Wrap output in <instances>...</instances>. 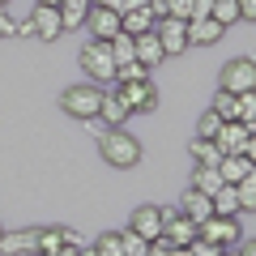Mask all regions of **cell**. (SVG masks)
Returning <instances> with one entry per match:
<instances>
[{"mask_svg": "<svg viewBox=\"0 0 256 256\" xmlns=\"http://www.w3.org/2000/svg\"><path fill=\"white\" fill-rule=\"evenodd\" d=\"M98 154H102V162H111L116 171H128V166L141 162V141L132 137V132H124V128H107L98 137Z\"/></svg>", "mask_w": 256, "mask_h": 256, "instance_id": "6da1fadb", "label": "cell"}, {"mask_svg": "<svg viewBox=\"0 0 256 256\" xmlns=\"http://www.w3.org/2000/svg\"><path fill=\"white\" fill-rule=\"evenodd\" d=\"M82 73H86V82H94V86H116V56H111V43H102V38H90V43L82 47Z\"/></svg>", "mask_w": 256, "mask_h": 256, "instance_id": "7a4b0ae2", "label": "cell"}, {"mask_svg": "<svg viewBox=\"0 0 256 256\" xmlns=\"http://www.w3.org/2000/svg\"><path fill=\"white\" fill-rule=\"evenodd\" d=\"M18 34H22V38H38V43H56V38L64 34L60 9H43V4H34L30 18L18 22Z\"/></svg>", "mask_w": 256, "mask_h": 256, "instance_id": "3957f363", "label": "cell"}, {"mask_svg": "<svg viewBox=\"0 0 256 256\" xmlns=\"http://www.w3.org/2000/svg\"><path fill=\"white\" fill-rule=\"evenodd\" d=\"M60 107L68 111V116H77V120H94L98 107H102V86H94V82L68 86V90L60 94Z\"/></svg>", "mask_w": 256, "mask_h": 256, "instance_id": "277c9868", "label": "cell"}, {"mask_svg": "<svg viewBox=\"0 0 256 256\" xmlns=\"http://www.w3.org/2000/svg\"><path fill=\"white\" fill-rule=\"evenodd\" d=\"M218 82H222V90H226V94L256 90V60H252V56H235V60H226Z\"/></svg>", "mask_w": 256, "mask_h": 256, "instance_id": "5b68a950", "label": "cell"}, {"mask_svg": "<svg viewBox=\"0 0 256 256\" xmlns=\"http://www.w3.org/2000/svg\"><path fill=\"white\" fill-rule=\"evenodd\" d=\"M196 235L214 248H239V218H218L214 214V218H205L196 226Z\"/></svg>", "mask_w": 256, "mask_h": 256, "instance_id": "8992f818", "label": "cell"}, {"mask_svg": "<svg viewBox=\"0 0 256 256\" xmlns=\"http://www.w3.org/2000/svg\"><path fill=\"white\" fill-rule=\"evenodd\" d=\"M116 94L124 98V107H128V111H137V116L158 111V90H154V82H128V86H116Z\"/></svg>", "mask_w": 256, "mask_h": 256, "instance_id": "52a82bcc", "label": "cell"}, {"mask_svg": "<svg viewBox=\"0 0 256 256\" xmlns=\"http://www.w3.org/2000/svg\"><path fill=\"white\" fill-rule=\"evenodd\" d=\"M154 34H158V43H162L166 56H184L188 52V22L162 18V22H154Z\"/></svg>", "mask_w": 256, "mask_h": 256, "instance_id": "ba28073f", "label": "cell"}, {"mask_svg": "<svg viewBox=\"0 0 256 256\" xmlns=\"http://www.w3.org/2000/svg\"><path fill=\"white\" fill-rule=\"evenodd\" d=\"M162 239L171 248H188L192 239H196V222L184 218L180 210H162Z\"/></svg>", "mask_w": 256, "mask_h": 256, "instance_id": "9c48e42d", "label": "cell"}, {"mask_svg": "<svg viewBox=\"0 0 256 256\" xmlns=\"http://www.w3.org/2000/svg\"><path fill=\"white\" fill-rule=\"evenodd\" d=\"M128 230H132V235H141L146 244L162 239V210H158V205H137V210H132V218H128Z\"/></svg>", "mask_w": 256, "mask_h": 256, "instance_id": "30bf717a", "label": "cell"}, {"mask_svg": "<svg viewBox=\"0 0 256 256\" xmlns=\"http://www.w3.org/2000/svg\"><path fill=\"white\" fill-rule=\"evenodd\" d=\"M248 137H252V132H248L244 120H226V124L218 128L214 146H218V154H222V158H226V154H244V150H248Z\"/></svg>", "mask_w": 256, "mask_h": 256, "instance_id": "8fae6325", "label": "cell"}, {"mask_svg": "<svg viewBox=\"0 0 256 256\" xmlns=\"http://www.w3.org/2000/svg\"><path fill=\"white\" fill-rule=\"evenodd\" d=\"M38 252V230H4L0 235V256H34Z\"/></svg>", "mask_w": 256, "mask_h": 256, "instance_id": "7c38bea8", "label": "cell"}, {"mask_svg": "<svg viewBox=\"0 0 256 256\" xmlns=\"http://www.w3.org/2000/svg\"><path fill=\"white\" fill-rule=\"evenodd\" d=\"M222 34H226V26L214 22V18H192L188 22V47H210V43H218Z\"/></svg>", "mask_w": 256, "mask_h": 256, "instance_id": "4fadbf2b", "label": "cell"}, {"mask_svg": "<svg viewBox=\"0 0 256 256\" xmlns=\"http://www.w3.org/2000/svg\"><path fill=\"white\" fill-rule=\"evenodd\" d=\"M86 26H90L94 38L111 43V38L120 34V13H116V9H94V4H90V18H86Z\"/></svg>", "mask_w": 256, "mask_h": 256, "instance_id": "5bb4252c", "label": "cell"}, {"mask_svg": "<svg viewBox=\"0 0 256 256\" xmlns=\"http://www.w3.org/2000/svg\"><path fill=\"white\" fill-rule=\"evenodd\" d=\"M180 214H184V218H192L196 226H201L205 218H214V201L205 196V192L188 188V192H184V201H180Z\"/></svg>", "mask_w": 256, "mask_h": 256, "instance_id": "9a60e30c", "label": "cell"}, {"mask_svg": "<svg viewBox=\"0 0 256 256\" xmlns=\"http://www.w3.org/2000/svg\"><path fill=\"white\" fill-rule=\"evenodd\" d=\"M98 116L107 120V128H124V120L132 116V111L124 107V98L116 94V86H107V90H102V107H98Z\"/></svg>", "mask_w": 256, "mask_h": 256, "instance_id": "2e32d148", "label": "cell"}, {"mask_svg": "<svg viewBox=\"0 0 256 256\" xmlns=\"http://www.w3.org/2000/svg\"><path fill=\"white\" fill-rule=\"evenodd\" d=\"M252 171H256V166L248 162L244 154H226V158L218 162V175H222V184H239V180H248Z\"/></svg>", "mask_w": 256, "mask_h": 256, "instance_id": "e0dca14e", "label": "cell"}, {"mask_svg": "<svg viewBox=\"0 0 256 256\" xmlns=\"http://www.w3.org/2000/svg\"><path fill=\"white\" fill-rule=\"evenodd\" d=\"M210 201H214V214H218V218H239V192H235V184H222Z\"/></svg>", "mask_w": 256, "mask_h": 256, "instance_id": "ac0fdd59", "label": "cell"}, {"mask_svg": "<svg viewBox=\"0 0 256 256\" xmlns=\"http://www.w3.org/2000/svg\"><path fill=\"white\" fill-rule=\"evenodd\" d=\"M120 30H124V34H132V38L150 34V30H154V13H150V9H137V13H120Z\"/></svg>", "mask_w": 256, "mask_h": 256, "instance_id": "d6986e66", "label": "cell"}, {"mask_svg": "<svg viewBox=\"0 0 256 256\" xmlns=\"http://www.w3.org/2000/svg\"><path fill=\"white\" fill-rule=\"evenodd\" d=\"M137 60L146 64V68H154V64H162V60H166V52H162V43H158V34H154V30L137 38Z\"/></svg>", "mask_w": 256, "mask_h": 256, "instance_id": "ffe728a7", "label": "cell"}, {"mask_svg": "<svg viewBox=\"0 0 256 256\" xmlns=\"http://www.w3.org/2000/svg\"><path fill=\"white\" fill-rule=\"evenodd\" d=\"M188 154L196 158V166H218V162H222L218 146H214L210 137H192V141H188Z\"/></svg>", "mask_w": 256, "mask_h": 256, "instance_id": "44dd1931", "label": "cell"}, {"mask_svg": "<svg viewBox=\"0 0 256 256\" xmlns=\"http://www.w3.org/2000/svg\"><path fill=\"white\" fill-rule=\"evenodd\" d=\"M86 18H90V0H64V4H60V22H64V30L86 26Z\"/></svg>", "mask_w": 256, "mask_h": 256, "instance_id": "7402d4cb", "label": "cell"}, {"mask_svg": "<svg viewBox=\"0 0 256 256\" xmlns=\"http://www.w3.org/2000/svg\"><path fill=\"white\" fill-rule=\"evenodd\" d=\"M188 188H196V192H205V196H214V192L222 188L218 166H192V184H188Z\"/></svg>", "mask_w": 256, "mask_h": 256, "instance_id": "603a6c76", "label": "cell"}, {"mask_svg": "<svg viewBox=\"0 0 256 256\" xmlns=\"http://www.w3.org/2000/svg\"><path fill=\"white\" fill-rule=\"evenodd\" d=\"M111 56H116V68H120V64H128V60H137V38L120 30V34L111 38Z\"/></svg>", "mask_w": 256, "mask_h": 256, "instance_id": "cb8c5ba5", "label": "cell"}, {"mask_svg": "<svg viewBox=\"0 0 256 256\" xmlns=\"http://www.w3.org/2000/svg\"><path fill=\"white\" fill-rule=\"evenodd\" d=\"M235 192H239V214H256V171L248 180H239Z\"/></svg>", "mask_w": 256, "mask_h": 256, "instance_id": "d4e9b609", "label": "cell"}, {"mask_svg": "<svg viewBox=\"0 0 256 256\" xmlns=\"http://www.w3.org/2000/svg\"><path fill=\"white\" fill-rule=\"evenodd\" d=\"M128 82H150V68L141 60H128L116 68V86H128Z\"/></svg>", "mask_w": 256, "mask_h": 256, "instance_id": "484cf974", "label": "cell"}, {"mask_svg": "<svg viewBox=\"0 0 256 256\" xmlns=\"http://www.w3.org/2000/svg\"><path fill=\"white\" fill-rule=\"evenodd\" d=\"M214 22L235 26V22H239V0H214Z\"/></svg>", "mask_w": 256, "mask_h": 256, "instance_id": "4316f807", "label": "cell"}, {"mask_svg": "<svg viewBox=\"0 0 256 256\" xmlns=\"http://www.w3.org/2000/svg\"><path fill=\"white\" fill-rule=\"evenodd\" d=\"M210 111H218L222 120H239V102H235V94H226V90H218V98H214Z\"/></svg>", "mask_w": 256, "mask_h": 256, "instance_id": "83f0119b", "label": "cell"}, {"mask_svg": "<svg viewBox=\"0 0 256 256\" xmlns=\"http://www.w3.org/2000/svg\"><path fill=\"white\" fill-rule=\"evenodd\" d=\"M120 248H124V256H146L150 244L141 235H132V230H120Z\"/></svg>", "mask_w": 256, "mask_h": 256, "instance_id": "f1b7e54d", "label": "cell"}, {"mask_svg": "<svg viewBox=\"0 0 256 256\" xmlns=\"http://www.w3.org/2000/svg\"><path fill=\"white\" fill-rule=\"evenodd\" d=\"M222 124H226V120H222L218 111H205V116H201V124H196V137H210V141H214Z\"/></svg>", "mask_w": 256, "mask_h": 256, "instance_id": "f546056e", "label": "cell"}, {"mask_svg": "<svg viewBox=\"0 0 256 256\" xmlns=\"http://www.w3.org/2000/svg\"><path fill=\"white\" fill-rule=\"evenodd\" d=\"M235 102H239V120H244V124H256V90L235 94Z\"/></svg>", "mask_w": 256, "mask_h": 256, "instance_id": "4dcf8cb0", "label": "cell"}, {"mask_svg": "<svg viewBox=\"0 0 256 256\" xmlns=\"http://www.w3.org/2000/svg\"><path fill=\"white\" fill-rule=\"evenodd\" d=\"M94 252H98V256H124V248H120V235H102L98 244H94Z\"/></svg>", "mask_w": 256, "mask_h": 256, "instance_id": "1f68e13d", "label": "cell"}, {"mask_svg": "<svg viewBox=\"0 0 256 256\" xmlns=\"http://www.w3.org/2000/svg\"><path fill=\"white\" fill-rule=\"evenodd\" d=\"M18 34V18L9 13V4H0V38H13Z\"/></svg>", "mask_w": 256, "mask_h": 256, "instance_id": "d6a6232c", "label": "cell"}, {"mask_svg": "<svg viewBox=\"0 0 256 256\" xmlns=\"http://www.w3.org/2000/svg\"><path fill=\"white\" fill-rule=\"evenodd\" d=\"M218 252H222V248H214V244H205L201 235H196V239H192V244H188V256H218Z\"/></svg>", "mask_w": 256, "mask_h": 256, "instance_id": "836d02e7", "label": "cell"}, {"mask_svg": "<svg viewBox=\"0 0 256 256\" xmlns=\"http://www.w3.org/2000/svg\"><path fill=\"white\" fill-rule=\"evenodd\" d=\"M166 4H171V18L192 22V0H166Z\"/></svg>", "mask_w": 256, "mask_h": 256, "instance_id": "e575fe53", "label": "cell"}, {"mask_svg": "<svg viewBox=\"0 0 256 256\" xmlns=\"http://www.w3.org/2000/svg\"><path fill=\"white\" fill-rule=\"evenodd\" d=\"M192 18H214V0H192Z\"/></svg>", "mask_w": 256, "mask_h": 256, "instance_id": "d590c367", "label": "cell"}, {"mask_svg": "<svg viewBox=\"0 0 256 256\" xmlns=\"http://www.w3.org/2000/svg\"><path fill=\"white\" fill-rule=\"evenodd\" d=\"M150 13H154V22H162V18H171V4L166 0H150Z\"/></svg>", "mask_w": 256, "mask_h": 256, "instance_id": "8d00e7d4", "label": "cell"}, {"mask_svg": "<svg viewBox=\"0 0 256 256\" xmlns=\"http://www.w3.org/2000/svg\"><path fill=\"white\" fill-rule=\"evenodd\" d=\"M239 18H244V22H256V0H239Z\"/></svg>", "mask_w": 256, "mask_h": 256, "instance_id": "74e56055", "label": "cell"}, {"mask_svg": "<svg viewBox=\"0 0 256 256\" xmlns=\"http://www.w3.org/2000/svg\"><path fill=\"white\" fill-rule=\"evenodd\" d=\"M146 256H171V244H166V239H154V244H150V252Z\"/></svg>", "mask_w": 256, "mask_h": 256, "instance_id": "f35d334b", "label": "cell"}, {"mask_svg": "<svg viewBox=\"0 0 256 256\" xmlns=\"http://www.w3.org/2000/svg\"><path fill=\"white\" fill-rule=\"evenodd\" d=\"M137 9H150V0H120V13H137Z\"/></svg>", "mask_w": 256, "mask_h": 256, "instance_id": "ab89813d", "label": "cell"}, {"mask_svg": "<svg viewBox=\"0 0 256 256\" xmlns=\"http://www.w3.org/2000/svg\"><path fill=\"white\" fill-rule=\"evenodd\" d=\"M244 158H248V162L256 166V132H252V137H248V150H244Z\"/></svg>", "mask_w": 256, "mask_h": 256, "instance_id": "60d3db41", "label": "cell"}, {"mask_svg": "<svg viewBox=\"0 0 256 256\" xmlns=\"http://www.w3.org/2000/svg\"><path fill=\"white\" fill-rule=\"evenodd\" d=\"M239 256H256V239H244L239 244Z\"/></svg>", "mask_w": 256, "mask_h": 256, "instance_id": "b9f144b4", "label": "cell"}, {"mask_svg": "<svg viewBox=\"0 0 256 256\" xmlns=\"http://www.w3.org/2000/svg\"><path fill=\"white\" fill-rule=\"evenodd\" d=\"M90 4H94V9H116L120 13V0H90Z\"/></svg>", "mask_w": 256, "mask_h": 256, "instance_id": "7bdbcfd3", "label": "cell"}, {"mask_svg": "<svg viewBox=\"0 0 256 256\" xmlns=\"http://www.w3.org/2000/svg\"><path fill=\"white\" fill-rule=\"evenodd\" d=\"M77 252H82V248H73V244H64L60 252H47V256H77Z\"/></svg>", "mask_w": 256, "mask_h": 256, "instance_id": "ee69618b", "label": "cell"}, {"mask_svg": "<svg viewBox=\"0 0 256 256\" xmlns=\"http://www.w3.org/2000/svg\"><path fill=\"white\" fill-rule=\"evenodd\" d=\"M171 256H188V248H171Z\"/></svg>", "mask_w": 256, "mask_h": 256, "instance_id": "f6af8a7d", "label": "cell"}, {"mask_svg": "<svg viewBox=\"0 0 256 256\" xmlns=\"http://www.w3.org/2000/svg\"><path fill=\"white\" fill-rule=\"evenodd\" d=\"M0 4H9V0H0Z\"/></svg>", "mask_w": 256, "mask_h": 256, "instance_id": "bcb514c9", "label": "cell"}, {"mask_svg": "<svg viewBox=\"0 0 256 256\" xmlns=\"http://www.w3.org/2000/svg\"><path fill=\"white\" fill-rule=\"evenodd\" d=\"M0 235H4V230H0Z\"/></svg>", "mask_w": 256, "mask_h": 256, "instance_id": "7dc6e473", "label": "cell"}]
</instances>
